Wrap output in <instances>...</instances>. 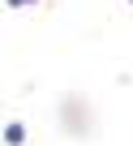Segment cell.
<instances>
[{"mask_svg": "<svg viewBox=\"0 0 133 146\" xmlns=\"http://www.w3.org/2000/svg\"><path fill=\"white\" fill-rule=\"evenodd\" d=\"M22 137H26V129H22V125H9V129H5V142H9V146H17Z\"/></svg>", "mask_w": 133, "mask_h": 146, "instance_id": "cell-1", "label": "cell"}]
</instances>
